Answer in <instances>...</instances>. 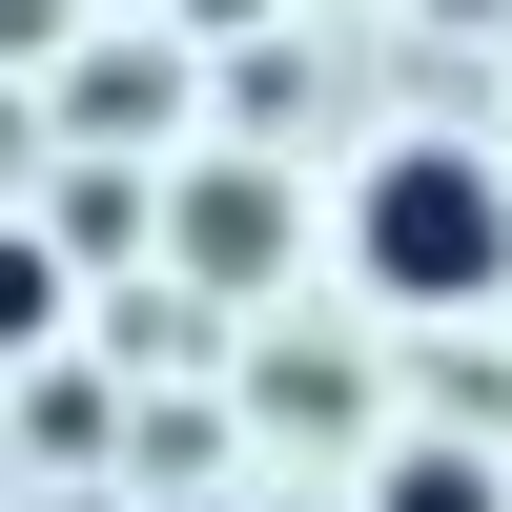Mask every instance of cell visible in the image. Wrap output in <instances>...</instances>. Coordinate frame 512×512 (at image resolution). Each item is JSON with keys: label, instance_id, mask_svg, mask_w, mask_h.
Listing matches in <instances>:
<instances>
[{"label": "cell", "instance_id": "6da1fadb", "mask_svg": "<svg viewBox=\"0 0 512 512\" xmlns=\"http://www.w3.org/2000/svg\"><path fill=\"white\" fill-rule=\"evenodd\" d=\"M349 267L369 308H512V185L472 144H390L349 185Z\"/></svg>", "mask_w": 512, "mask_h": 512}, {"label": "cell", "instance_id": "3957f363", "mask_svg": "<svg viewBox=\"0 0 512 512\" xmlns=\"http://www.w3.org/2000/svg\"><path fill=\"white\" fill-rule=\"evenodd\" d=\"M369 512H512V472H492V451H390Z\"/></svg>", "mask_w": 512, "mask_h": 512}, {"label": "cell", "instance_id": "277c9868", "mask_svg": "<svg viewBox=\"0 0 512 512\" xmlns=\"http://www.w3.org/2000/svg\"><path fill=\"white\" fill-rule=\"evenodd\" d=\"M41 328H62V246L0 226V349H41Z\"/></svg>", "mask_w": 512, "mask_h": 512}, {"label": "cell", "instance_id": "7a4b0ae2", "mask_svg": "<svg viewBox=\"0 0 512 512\" xmlns=\"http://www.w3.org/2000/svg\"><path fill=\"white\" fill-rule=\"evenodd\" d=\"M267 246H287V205L246 185V164H205V185H185V267H226V287H246Z\"/></svg>", "mask_w": 512, "mask_h": 512}]
</instances>
